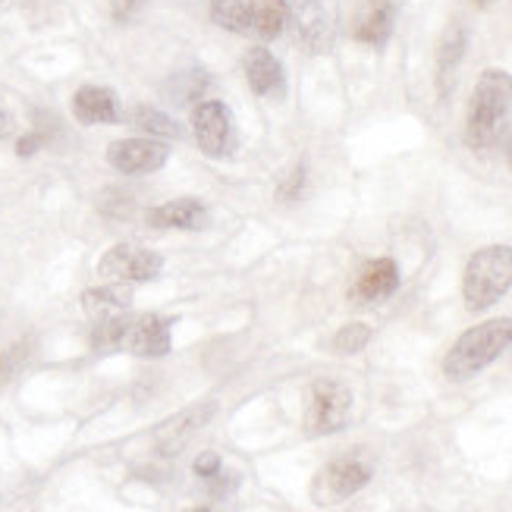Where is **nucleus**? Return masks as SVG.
I'll return each mask as SVG.
<instances>
[{
	"instance_id": "f257e3e1",
	"label": "nucleus",
	"mask_w": 512,
	"mask_h": 512,
	"mask_svg": "<svg viewBox=\"0 0 512 512\" xmlns=\"http://www.w3.org/2000/svg\"><path fill=\"white\" fill-rule=\"evenodd\" d=\"M92 346L98 352H129L139 359H161L173 346V318L161 315H117L95 321Z\"/></svg>"
},
{
	"instance_id": "f03ea898",
	"label": "nucleus",
	"mask_w": 512,
	"mask_h": 512,
	"mask_svg": "<svg viewBox=\"0 0 512 512\" xmlns=\"http://www.w3.org/2000/svg\"><path fill=\"white\" fill-rule=\"evenodd\" d=\"M509 346H512V318H491L484 324H475L443 355V374L453 384L472 381L487 365H494Z\"/></svg>"
},
{
	"instance_id": "7ed1b4c3",
	"label": "nucleus",
	"mask_w": 512,
	"mask_h": 512,
	"mask_svg": "<svg viewBox=\"0 0 512 512\" xmlns=\"http://www.w3.org/2000/svg\"><path fill=\"white\" fill-rule=\"evenodd\" d=\"M512 104V76L506 70H484L475 82L465 120V139L472 148H491L506 123Z\"/></svg>"
},
{
	"instance_id": "20e7f679",
	"label": "nucleus",
	"mask_w": 512,
	"mask_h": 512,
	"mask_svg": "<svg viewBox=\"0 0 512 512\" xmlns=\"http://www.w3.org/2000/svg\"><path fill=\"white\" fill-rule=\"evenodd\" d=\"M512 289V246L478 249L462 277V299L469 311H487Z\"/></svg>"
},
{
	"instance_id": "39448f33",
	"label": "nucleus",
	"mask_w": 512,
	"mask_h": 512,
	"mask_svg": "<svg viewBox=\"0 0 512 512\" xmlns=\"http://www.w3.org/2000/svg\"><path fill=\"white\" fill-rule=\"evenodd\" d=\"M352 415V390L333 377H318L305 396V431L311 437H327L346 428Z\"/></svg>"
},
{
	"instance_id": "423d86ee",
	"label": "nucleus",
	"mask_w": 512,
	"mask_h": 512,
	"mask_svg": "<svg viewBox=\"0 0 512 512\" xmlns=\"http://www.w3.org/2000/svg\"><path fill=\"white\" fill-rule=\"evenodd\" d=\"M371 481V465L362 459H333L311 481V503L315 506H337L349 497H355L368 487Z\"/></svg>"
},
{
	"instance_id": "0eeeda50",
	"label": "nucleus",
	"mask_w": 512,
	"mask_h": 512,
	"mask_svg": "<svg viewBox=\"0 0 512 512\" xmlns=\"http://www.w3.org/2000/svg\"><path fill=\"white\" fill-rule=\"evenodd\" d=\"M161 271L164 258L154 249L136 246V242H120V246L107 249L98 261V274L107 283H148Z\"/></svg>"
},
{
	"instance_id": "6e6552de",
	"label": "nucleus",
	"mask_w": 512,
	"mask_h": 512,
	"mask_svg": "<svg viewBox=\"0 0 512 512\" xmlns=\"http://www.w3.org/2000/svg\"><path fill=\"white\" fill-rule=\"evenodd\" d=\"M192 136H195V145L202 148L208 158H224L236 139L230 107L214 98L198 101L192 107Z\"/></svg>"
},
{
	"instance_id": "1a4fd4ad",
	"label": "nucleus",
	"mask_w": 512,
	"mask_h": 512,
	"mask_svg": "<svg viewBox=\"0 0 512 512\" xmlns=\"http://www.w3.org/2000/svg\"><path fill=\"white\" fill-rule=\"evenodd\" d=\"M167 161H170V145L158 139H117L107 145V164L126 176L154 173Z\"/></svg>"
},
{
	"instance_id": "9d476101",
	"label": "nucleus",
	"mask_w": 512,
	"mask_h": 512,
	"mask_svg": "<svg viewBox=\"0 0 512 512\" xmlns=\"http://www.w3.org/2000/svg\"><path fill=\"white\" fill-rule=\"evenodd\" d=\"M242 70H246V82L258 98H280L286 92L283 63L267 51L264 44H255V48L246 51V57H242Z\"/></svg>"
},
{
	"instance_id": "9b49d317",
	"label": "nucleus",
	"mask_w": 512,
	"mask_h": 512,
	"mask_svg": "<svg viewBox=\"0 0 512 512\" xmlns=\"http://www.w3.org/2000/svg\"><path fill=\"white\" fill-rule=\"evenodd\" d=\"M393 22H396L393 0H362L352 16V38L371 44V48H381L393 35Z\"/></svg>"
},
{
	"instance_id": "f8f14e48",
	"label": "nucleus",
	"mask_w": 512,
	"mask_h": 512,
	"mask_svg": "<svg viewBox=\"0 0 512 512\" xmlns=\"http://www.w3.org/2000/svg\"><path fill=\"white\" fill-rule=\"evenodd\" d=\"M73 117L82 126H104V123H120V101L114 95V88L107 85H82L76 88V95L70 101Z\"/></svg>"
},
{
	"instance_id": "ddd939ff",
	"label": "nucleus",
	"mask_w": 512,
	"mask_h": 512,
	"mask_svg": "<svg viewBox=\"0 0 512 512\" xmlns=\"http://www.w3.org/2000/svg\"><path fill=\"white\" fill-rule=\"evenodd\" d=\"M399 286V267L393 258H374L362 267L359 280L352 286V299L359 305H371V302H381L387 296L396 293Z\"/></svg>"
},
{
	"instance_id": "4468645a",
	"label": "nucleus",
	"mask_w": 512,
	"mask_h": 512,
	"mask_svg": "<svg viewBox=\"0 0 512 512\" xmlns=\"http://www.w3.org/2000/svg\"><path fill=\"white\" fill-rule=\"evenodd\" d=\"M214 415V403H205V406H195V409H186L180 415H173L170 421H164V425L154 431V440H158V450L164 456H173V453H180L189 437L198 431V428H205L208 425V418Z\"/></svg>"
},
{
	"instance_id": "2eb2a0df",
	"label": "nucleus",
	"mask_w": 512,
	"mask_h": 512,
	"mask_svg": "<svg viewBox=\"0 0 512 512\" xmlns=\"http://www.w3.org/2000/svg\"><path fill=\"white\" fill-rule=\"evenodd\" d=\"M148 227L154 230H202L208 224V208L198 198H173L145 214Z\"/></svg>"
},
{
	"instance_id": "dca6fc26",
	"label": "nucleus",
	"mask_w": 512,
	"mask_h": 512,
	"mask_svg": "<svg viewBox=\"0 0 512 512\" xmlns=\"http://www.w3.org/2000/svg\"><path fill=\"white\" fill-rule=\"evenodd\" d=\"M129 305H132L129 283H107V286H95V289H85L82 293V308L92 321L126 315Z\"/></svg>"
},
{
	"instance_id": "f3484780",
	"label": "nucleus",
	"mask_w": 512,
	"mask_h": 512,
	"mask_svg": "<svg viewBox=\"0 0 512 512\" xmlns=\"http://www.w3.org/2000/svg\"><path fill=\"white\" fill-rule=\"evenodd\" d=\"M246 4L252 35H258L261 41H274L283 35L289 22V0H246Z\"/></svg>"
},
{
	"instance_id": "a211bd4d",
	"label": "nucleus",
	"mask_w": 512,
	"mask_h": 512,
	"mask_svg": "<svg viewBox=\"0 0 512 512\" xmlns=\"http://www.w3.org/2000/svg\"><path fill=\"white\" fill-rule=\"evenodd\" d=\"M462 54H465V29L462 26H450L440 38V48H437V85L440 92L447 95L450 85L456 79V70L462 63Z\"/></svg>"
},
{
	"instance_id": "6ab92c4d",
	"label": "nucleus",
	"mask_w": 512,
	"mask_h": 512,
	"mask_svg": "<svg viewBox=\"0 0 512 512\" xmlns=\"http://www.w3.org/2000/svg\"><path fill=\"white\" fill-rule=\"evenodd\" d=\"M132 123H136V129H142L148 139H158V142L183 139V126L176 123L173 117H167L164 110L151 107V104H139L136 110H132Z\"/></svg>"
},
{
	"instance_id": "aec40b11",
	"label": "nucleus",
	"mask_w": 512,
	"mask_h": 512,
	"mask_svg": "<svg viewBox=\"0 0 512 512\" xmlns=\"http://www.w3.org/2000/svg\"><path fill=\"white\" fill-rule=\"evenodd\" d=\"M211 19L220 29H227L233 35H249V4L246 0H211Z\"/></svg>"
},
{
	"instance_id": "412c9836",
	"label": "nucleus",
	"mask_w": 512,
	"mask_h": 512,
	"mask_svg": "<svg viewBox=\"0 0 512 512\" xmlns=\"http://www.w3.org/2000/svg\"><path fill=\"white\" fill-rule=\"evenodd\" d=\"M368 343H371V327L362 324V321H352V324L337 330V337H333V352H337V355H355V352H362Z\"/></svg>"
},
{
	"instance_id": "4be33fe9",
	"label": "nucleus",
	"mask_w": 512,
	"mask_h": 512,
	"mask_svg": "<svg viewBox=\"0 0 512 512\" xmlns=\"http://www.w3.org/2000/svg\"><path fill=\"white\" fill-rule=\"evenodd\" d=\"M220 465H224V462H220V456L208 450V453H202V456H195L192 469H195L198 478H217V475H220Z\"/></svg>"
},
{
	"instance_id": "5701e85b",
	"label": "nucleus",
	"mask_w": 512,
	"mask_h": 512,
	"mask_svg": "<svg viewBox=\"0 0 512 512\" xmlns=\"http://www.w3.org/2000/svg\"><path fill=\"white\" fill-rule=\"evenodd\" d=\"M44 139H48V136H44V132H38V129L35 132H26V136L16 139V154H19V158H32L35 151H41Z\"/></svg>"
},
{
	"instance_id": "b1692460",
	"label": "nucleus",
	"mask_w": 512,
	"mask_h": 512,
	"mask_svg": "<svg viewBox=\"0 0 512 512\" xmlns=\"http://www.w3.org/2000/svg\"><path fill=\"white\" fill-rule=\"evenodd\" d=\"M145 0H110V13H114L117 22H129L132 16H139Z\"/></svg>"
},
{
	"instance_id": "393cba45",
	"label": "nucleus",
	"mask_w": 512,
	"mask_h": 512,
	"mask_svg": "<svg viewBox=\"0 0 512 512\" xmlns=\"http://www.w3.org/2000/svg\"><path fill=\"white\" fill-rule=\"evenodd\" d=\"M302 186H305V167H293V173L286 176V183L280 186V198H299L302 195Z\"/></svg>"
},
{
	"instance_id": "a878e982",
	"label": "nucleus",
	"mask_w": 512,
	"mask_h": 512,
	"mask_svg": "<svg viewBox=\"0 0 512 512\" xmlns=\"http://www.w3.org/2000/svg\"><path fill=\"white\" fill-rule=\"evenodd\" d=\"M22 362V349H7V352H0V384L10 381L13 371L19 368Z\"/></svg>"
},
{
	"instance_id": "bb28decb",
	"label": "nucleus",
	"mask_w": 512,
	"mask_h": 512,
	"mask_svg": "<svg viewBox=\"0 0 512 512\" xmlns=\"http://www.w3.org/2000/svg\"><path fill=\"white\" fill-rule=\"evenodd\" d=\"M16 136V120L10 110L0 104V139H13Z\"/></svg>"
},
{
	"instance_id": "cd10ccee",
	"label": "nucleus",
	"mask_w": 512,
	"mask_h": 512,
	"mask_svg": "<svg viewBox=\"0 0 512 512\" xmlns=\"http://www.w3.org/2000/svg\"><path fill=\"white\" fill-rule=\"evenodd\" d=\"M315 10H327L324 0H296V13H315Z\"/></svg>"
},
{
	"instance_id": "c85d7f7f",
	"label": "nucleus",
	"mask_w": 512,
	"mask_h": 512,
	"mask_svg": "<svg viewBox=\"0 0 512 512\" xmlns=\"http://www.w3.org/2000/svg\"><path fill=\"white\" fill-rule=\"evenodd\" d=\"M189 512H211V509H205V506H195V509H189Z\"/></svg>"
},
{
	"instance_id": "c756f323",
	"label": "nucleus",
	"mask_w": 512,
	"mask_h": 512,
	"mask_svg": "<svg viewBox=\"0 0 512 512\" xmlns=\"http://www.w3.org/2000/svg\"><path fill=\"white\" fill-rule=\"evenodd\" d=\"M0 4H4V0H0Z\"/></svg>"
}]
</instances>
